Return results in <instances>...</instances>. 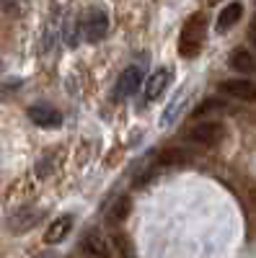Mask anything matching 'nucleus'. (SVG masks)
Masks as SVG:
<instances>
[{"instance_id": "obj_1", "label": "nucleus", "mask_w": 256, "mask_h": 258, "mask_svg": "<svg viewBox=\"0 0 256 258\" xmlns=\"http://www.w3.org/2000/svg\"><path fill=\"white\" fill-rule=\"evenodd\" d=\"M204 36H207V18L204 13H194L179 34V54L186 59L197 57L204 47Z\"/></svg>"}, {"instance_id": "obj_2", "label": "nucleus", "mask_w": 256, "mask_h": 258, "mask_svg": "<svg viewBox=\"0 0 256 258\" xmlns=\"http://www.w3.org/2000/svg\"><path fill=\"white\" fill-rule=\"evenodd\" d=\"M191 145H199V147H218L225 140V124L223 121H202L194 124L184 135Z\"/></svg>"}, {"instance_id": "obj_3", "label": "nucleus", "mask_w": 256, "mask_h": 258, "mask_svg": "<svg viewBox=\"0 0 256 258\" xmlns=\"http://www.w3.org/2000/svg\"><path fill=\"white\" fill-rule=\"evenodd\" d=\"M140 85H142V70L137 68V64H132V68H127L117 85H114V98L117 101H124V98H132L137 91H140Z\"/></svg>"}, {"instance_id": "obj_4", "label": "nucleus", "mask_w": 256, "mask_h": 258, "mask_svg": "<svg viewBox=\"0 0 256 258\" xmlns=\"http://www.w3.org/2000/svg\"><path fill=\"white\" fill-rule=\"evenodd\" d=\"M109 34V16H106L101 8H93L85 18V26H83V36L85 41H91V44H98V41Z\"/></svg>"}, {"instance_id": "obj_5", "label": "nucleus", "mask_w": 256, "mask_h": 258, "mask_svg": "<svg viewBox=\"0 0 256 258\" xmlns=\"http://www.w3.org/2000/svg\"><path fill=\"white\" fill-rule=\"evenodd\" d=\"M168 85H171V70L158 68L145 83V101H158L168 91Z\"/></svg>"}, {"instance_id": "obj_6", "label": "nucleus", "mask_w": 256, "mask_h": 258, "mask_svg": "<svg viewBox=\"0 0 256 258\" xmlns=\"http://www.w3.org/2000/svg\"><path fill=\"white\" fill-rule=\"evenodd\" d=\"M220 91L233 96V98H241V101H256V83L253 80H223L220 83Z\"/></svg>"}, {"instance_id": "obj_7", "label": "nucleus", "mask_w": 256, "mask_h": 258, "mask_svg": "<svg viewBox=\"0 0 256 258\" xmlns=\"http://www.w3.org/2000/svg\"><path fill=\"white\" fill-rule=\"evenodd\" d=\"M29 119L36 124V126H44V129H55L62 124V114L52 106H31L29 109Z\"/></svg>"}, {"instance_id": "obj_8", "label": "nucleus", "mask_w": 256, "mask_h": 258, "mask_svg": "<svg viewBox=\"0 0 256 258\" xmlns=\"http://www.w3.org/2000/svg\"><path fill=\"white\" fill-rule=\"evenodd\" d=\"M241 16H243V3L233 0L230 6H225V8L220 11L218 24H215V31H218V34H228V31H230V29L241 21Z\"/></svg>"}, {"instance_id": "obj_9", "label": "nucleus", "mask_w": 256, "mask_h": 258, "mask_svg": "<svg viewBox=\"0 0 256 258\" xmlns=\"http://www.w3.org/2000/svg\"><path fill=\"white\" fill-rule=\"evenodd\" d=\"M73 230V214H62V217H57L49 227H47V232H44V243H49V245H57V243H62L68 238V232Z\"/></svg>"}, {"instance_id": "obj_10", "label": "nucleus", "mask_w": 256, "mask_h": 258, "mask_svg": "<svg viewBox=\"0 0 256 258\" xmlns=\"http://www.w3.org/2000/svg\"><path fill=\"white\" fill-rule=\"evenodd\" d=\"M39 217H41V212H36V209H21V212H16L11 217L8 227L13 232H26V230H31L39 222Z\"/></svg>"}, {"instance_id": "obj_11", "label": "nucleus", "mask_w": 256, "mask_h": 258, "mask_svg": "<svg viewBox=\"0 0 256 258\" xmlns=\"http://www.w3.org/2000/svg\"><path fill=\"white\" fill-rule=\"evenodd\" d=\"M230 68L238 70V73L251 75V73H256V57H253L248 49H238L236 54L230 57Z\"/></svg>"}, {"instance_id": "obj_12", "label": "nucleus", "mask_w": 256, "mask_h": 258, "mask_svg": "<svg viewBox=\"0 0 256 258\" xmlns=\"http://www.w3.org/2000/svg\"><path fill=\"white\" fill-rule=\"evenodd\" d=\"M184 163H189V155L184 153V150H179V147H171V150H163L161 153V158H158V165L161 168H171V165H184Z\"/></svg>"}, {"instance_id": "obj_13", "label": "nucleus", "mask_w": 256, "mask_h": 258, "mask_svg": "<svg viewBox=\"0 0 256 258\" xmlns=\"http://www.w3.org/2000/svg\"><path fill=\"white\" fill-rule=\"evenodd\" d=\"M83 248L88 250V253L101 255V258H109V245H106V240H101V235H98V232H91L88 238L83 240Z\"/></svg>"}, {"instance_id": "obj_14", "label": "nucleus", "mask_w": 256, "mask_h": 258, "mask_svg": "<svg viewBox=\"0 0 256 258\" xmlns=\"http://www.w3.org/2000/svg\"><path fill=\"white\" fill-rule=\"evenodd\" d=\"M218 109H225V103L220 98H210V101H202L194 111H191V116H202V114H210V111H218Z\"/></svg>"}, {"instance_id": "obj_15", "label": "nucleus", "mask_w": 256, "mask_h": 258, "mask_svg": "<svg viewBox=\"0 0 256 258\" xmlns=\"http://www.w3.org/2000/svg\"><path fill=\"white\" fill-rule=\"evenodd\" d=\"M127 214H130V199H127V197H122L114 207H112V214H109V217L114 220V222H122L124 217H127Z\"/></svg>"}, {"instance_id": "obj_16", "label": "nucleus", "mask_w": 256, "mask_h": 258, "mask_svg": "<svg viewBox=\"0 0 256 258\" xmlns=\"http://www.w3.org/2000/svg\"><path fill=\"white\" fill-rule=\"evenodd\" d=\"M21 0H0V13H16Z\"/></svg>"}, {"instance_id": "obj_17", "label": "nucleus", "mask_w": 256, "mask_h": 258, "mask_svg": "<svg viewBox=\"0 0 256 258\" xmlns=\"http://www.w3.org/2000/svg\"><path fill=\"white\" fill-rule=\"evenodd\" d=\"M204 3H207V6H218V3H220V0H204Z\"/></svg>"}, {"instance_id": "obj_18", "label": "nucleus", "mask_w": 256, "mask_h": 258, "mask_svg": "<svg viewBox=\"0 0 256 258\" xmlns=\"http://www.w3.org/2000/svg\"><path fill=\"white\" fill-rule=\"evenodd\" d=\"M251 39H253V44H256V26H253V31H251Z\"/></svg>"}]
</instances>
